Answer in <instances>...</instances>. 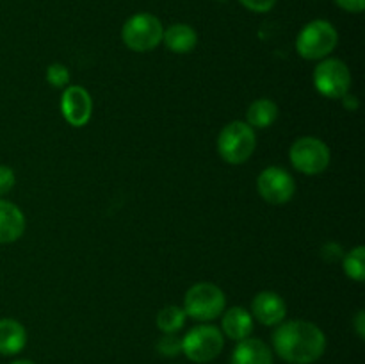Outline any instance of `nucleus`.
<instances>
[{
  "mask_svg": "<svg viewBox=\"0 0 365 364\" xmlns=\"http://www.w3.org/2000/svg\"><path fill=\"white\" fill-rule=\"evenodd\" d=\"M278 355L291 364L316 363L327 348V338L317 325L294 320L280 325L273 334Z\"/></svg>",
  "mask_w": 365,
  "mask_h": 364,
  "instance_id": "obj_1",
  "label": "nucleus"
},
{
  "mask_svg": "<svg viewBox=\"0 0 365 364\" xmlns=\"http://www.w3.org/2000/svg\"><path fill=\"white\" fill-rule=\"evenodd\" d=\"M339 34L327 20H314L302 29L296 39V49L305 59H323L334 52Z\"/></svg>",
  "mask_w": 365,
  "mask_h": 364,
  "instance_id": "obj_2",
  "label": "nucleus"
},
{
  "mask_svg": "<svg viewBox=\"0 0 365 364\" xmlns=\"http://www.w3.org/2000/svg\"><path fill=\"white\" fill-rule=\"evenodd\" d=\"M164 27L157 16L150 13H138L128 18L121 31L125 45L134 52H148L163 41Z\"/></svg>",
  "mask_w": 365,
  "mask_h": 364,
  "instance_id": "obj_3",
  "label": "nucleus"
},
{
  "mask_svg": "<svg viewBox=\"0 0 365 364\" xmlns=\"http://www.w3.org/2000/svg\"><path fill=\"white\" fill-rule=\"evenodd\" d=\"M255 132L245 121H232L217 138V150L230 164H241L252 157L255 150Z\"/></svg>",
  "mask_w": 365,
  "mask_h": 364,
  "instance_id": "obj_4",
  "label": "nucleus"
},
{
  "mask_svg": "<svg viewBox=\"0 0 365 364\" xmlns=\"http://www.w3.org/2000/svg\"><path fill=\"white\" fill-rule=\"evenodd\" d=\"M225 293L210 282H200L192 285L184 300V310L187 316L198 321H209L225 310Z\"/></svg>",
  "mask_w": 365,
  "mask_h": 364,
  "instance_id": "obj_5",
  "label": "nucleus"
},
{
  "mask_svg": "<svg viewBox=\"0 0 365 364\" xmlns=\"http://www.w3.org/2000/svg\"><path fill=\"white\" fill-rule=\"evenodd\" d=\"M223 350V334L212 325H200L182 339V352L195 363H209Z\"/></svg>",
  "mask_w": 365,
  "mask_h": 364,
  "instance_id": "obj_6",
  "label": "nucleus"
},
{
  "mask_svg": "<svg viewBox=\"0 0 365 364\" xmlns=\"http://www.w3.org/2000/svg\"><path fill=\"white\" fill-rule=\"evenodd\" d=\"M291 163L302 173L317 175L327 170L330 164V150H328L327 143H323L321 139L305 136L292 143Z\"/></svg>",
  "mask_w": 365,
  "mask_h": 364,
  "instance_id": "obj_7",
  "label": "nucleus"
},
{
  "mask_svg": "<svg viewBox=\"0 0 365 364\" xmlns=\"http://www.w3.org/2000/svg\"><path fill=\"white\" fill-rule=\"evenodd\" d=\"M314 84L321 95L328 98H342L351 86L349 68L339 59H327L314 70Z\"/></svg>",
  "mask_w": 365,
  "mask_h": 364,
  "instance_id": "obj_8",
  "label": "nucleus"
},
{
  "mask_svg": "<svg viewBox=\"0 0 365 364\" xmlns=\"http://www.w3.org/2000/svg\"><path fill=\"white\" fill-rule=\"evenodd\" d=\"M260 196L269 203H285L292 198L296 191L294 178L284 168L269 166L259 175L257 181Z\"/></svg>",
  "mask_w": 365,
  "mask_h": 364,
  "instance_id": "obj_9",
  "label": "nucleus"
},
{
  "mask_svg": "<svg viewBox=\"0 0 365 364\" xmlns=\"http://www.w3.org/2000/svg\"><path fill=\"white\" fill-rule=\"evenodd\" d=\"M61 111L66 121L73 127H82L89 121L93 111V100L81 86H70L61 98Z\"/></svg>",
  "mask_w": 365,
  "mask_h": 364,
  "instance_id": "obj_10",
  "label": "nucleus"
},
{
  "mask_svg": "<svg viewBox=\"0 0 365 364\" xmlns=\"http://www.w3.org/2000/svg\"><path fill=\"white\" fill-rule=\"evenodd\" d=\"M253 316L262 325H278L285 318L287 307L284 298L273 291H262L253 298Z\"/></svg>",
  "mask_w": 365,
  "mask_h": 364,
  "instance_id": "obj_11",
  "label": "nucleus"
},
{
  "mask_svg": "<svg viewBox=\"0 0 365 364\" xmlns=\"http://www.w3.org/2000/svg\"><path fill=\"white\" fill-rule=\"evenodd\" d=\"M230 364H273V353L260 339L246 338L234 348Z\"/></svg>",
  "mask_w": 365,
  "mask_h": 364,
  "instance_id": "obj_12",
  "label": "nucleus"
},
{
  "mask_svg": "<svg viewBox=\"0 0 365 364\" xmlns=\"http://www.w3.org/2000/svg\"><path fill=\"white\" fill-rule=\"evenodd\" d=\"M25 231V216L14 203L0 200V243H13Z\"/></svg>",
  "mask_w": 365,
  "mask_h": 364,
  "instance_id": "obj_13",
  "label": "nucleus"
},
{
  "mask_svg": "<svg viewBox=\"0 0 365 364\" xmlns=\"http://www.w3.org/2000/svg\"><path fill=\"white\" fill-rule=\"evenodd\" d=\"M27 343V332L24 325L11 318L0 320V353L2 355H14L21 352Z\"/></svg>",
  "mask_w": 365,
  "mask_h": 364,
  "instance_id": "obj_14",
  "label": "nucleus"
},
{
  "mask_svg": "<svg viewBox=\"0 0 365 364\" xmlns=\"http://www.w3.org/2000/svg\"><path fill=\"white\" fill-rule=\"evenodd\" d=\"M223 330L228 338L235 339V341L250 338L253 330L252 314L242 307H232L223 316Z\"/></svg>",
  "mask_w": 365,
  "mask_h": 364,
  "instance_id": "obj_15",
  "label": "nucleus"
},
{
  "mask_svg": "<svg viewBox=\"0 0 365 364\" xmlns=\"http://www.w3.org/2000/svg\"><path fill=\"white\" fill-rule=\"evenodd\" d=\"M163 41L166 43L168 49L171 52L177 54H185L191 52L196 46V41H198V36H196V31L192 27L185 24H175L170 25V27L164 31Z\"/></svg>",
  "mask_w": 365,
  "mask_h": 364,
  "instance_id": "obj_16",
  "label": "nucleus"
},
{
  "mask_svg": "<svg viewBox=\"0 0 365 364\" xmlns=\"http://www.w3.org/2000/svg\"><path fill=\"white\" fill-rule=\"evenodd\" d=\"M278 118V107L273 100L269 98H260L257 102H253L250 106L248 113H246V123L250 127H257V128H264L269 127L277 121Z\"/></svg>",
  "mask_w": 365,
  "mask_h": 364,
  "instance_id": "obj_17",
  "label": "nucleus"
},
{
  "mask_svg": "<svg viewBox=\"0 0 365 364\" xmlns=\"http://www.w3.org/2000/svg\"><path fill=\"white\" fill-rule=\"evenodd\" d=\"M185 316L187 314H185L184 309L177 305H168L160 309L159 314H157V325H159V328L164 334H175V332L184 327Z\"/></svg>",
  "mask_w": 365,
  "mask_h": 364,
  "instance_id": "obj_18",
  "label": "nucleus"
},
{
  "mask_svg": "<svg viewBox=\"0 0 365 364\" xmlns=\"http://www.w3.org/2000/svg\"><path fill=\"white\" fill-rule=\"evenodd\" d=\"M344 271L349 278L364 282L365 278V248L356 246L344 257Z\"/></svg>",
  "mask_w": 365,
  "mask_h": 364,
  "instance_id": "obj_19",
  "label": "nucleus"
},
{
  "mask_svg": "<svg viewBox=\"0 0 365 364\" xmlns=\"http://www.w3.org/2000/svg\"><path fill=\"white\" fill-rule=\"evenodd\" d=\"M46 81L52 86H56V88H63V86H66L68 81H70V71L66 70V66H63V64L59 63L50 64V66L46 68Z\"/></svg>",
  "mask_w": 365,
  "mask_h": 364,
  "instance_id": "obj_20",
  "label": "nucleus"
},
{
  "mask_svg": "<svg viewBox=\"0 0 365 364\" xmlns=\"http://www.w3.org/2000/svg\"><path fill=\"white\" fill-rule=\"evenodd\" d=\"M157 350H159L163 355L175 357L177 353H180L182 350V339L177 338L175 334H164L163 338L157 343Z\"/></svg>",
  "mask_w": 365,
  "mask_h": 364,
  "instance_id": "obj_21",
  "label": "nucleus"
},
{
  "mask_svg": "<svg viewBox=\"0 0 365 364\" xmlns=\"http://www.w3.org/2000/svg\"><path fill=\"white\" fill-rule=\"evenodd\" d=\"M14 186V171L9 166L0 164V195H6Z\"/></svg>",
  "mask_w": 365,
  "mask_h": 364,
  "instance_id": "obj_22",
  "label": "nucleus"
},
{
  "mask_svg": "<svg viewBox=\"0 0 365 364\" xmlns=\"http://www.w3.org/2000/svg\"><path fill=\"white\" fill-rule=\"evenodd\" d=\"M245 7H248L250 11H255V13H266V11L273 9V6L277 4V0H239Z\"/></svg>",
  "mask_w": 365,
  "mask_h": 364,
  "instance_id": "obj_23",
  "label": "nucleus"
},
{
  "mask_svg": "<svg viewBox=\"0 0 365 364\" xmlns=\"http://www.w3.org/2000/svg\"><path fill=\"white\" fill-rule=\"evenodd\" d=\"M339 7L349 13H362L365 7V0H335Z\"/></svg>",
  "mask_w": 365,
  "mask_h": 364,
  "instance_id": "obj_24",
  "label": "nucleus"
},
{
  "mask_svg": "<svg viewBox=\"0 0 365 364\" xmlns=\"http://www.w3.org/2000/svg\"><path fill=\"white\" fill-rule=\"evenodd\" d=\"M355 328H356V332H359L360 338H365V313L364 310H359V314H356Z\"/></svg>",
  "mask_w": 365,
  "mask_h": 364,
  "instance_id": "obj_25",
  "label": "nucleus"
},
{
  "mask_svg": "<svg viewBox=\"0 0 365 364\" xmlns=\"http://www.w3.org/2000/svg\"><path fill=\"white\" fill-rule=\"evenodd\" d=\"M342 100H344V106L348 107V109L355 111L356 107H359V100H356L353 95H344L342 96Z\"/></svg>",
  "mask_w": 365,
  "mask_h": 364,
  "instance_id": "obj_26",
  "label": "nucleus"
},
{
  "mask_svg": "<svg viewBox=\"0 0 365 364\" xmlns=\"http://www.w3.org/2000/svg\"><path fill=\"white\" fill-rule=\"evenodd\" d=\"M13 364H34L32 360H27V359H21V360H14Z\"/></svg>",
  "mask_w": 365,
  "mask_h": 364,
  "instance_id": "obj_27",
  "label": "nucleus"
},
{
  "mask_svg": "<svg viewBox=\"0 0 365 364\" xmlns=\"http://www.w3.org/2000/svg\"><path fill=\"white\" fill-rule=\"evenodd\" d=\"M220 2H227V0H220Z\"/></svg>",
  "mask_w": 365,
  "mask_h": 364,
  "instance_id": "obj_28",
  "label": "nucleus"
}]
</instances>
